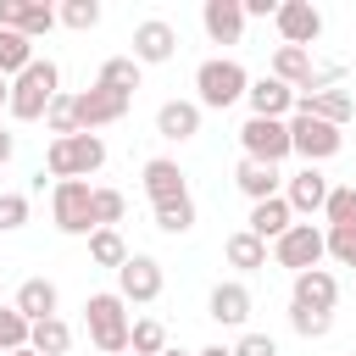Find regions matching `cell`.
Here are the masks:
<instances>
[{"label": "cell", "mask_w": 356, "mask_h": 356, "mask_svg": "<svg viewBox=\"0 0 356 356\" xmlns=\"http://www.w3.org/2000/svg\"><path fill=\"white\" fill-rule=\"evenodd\" d=\"M83 328H89V345L100 350V356H122L128 350V334H134V323H128V300L122 295H89L83 300Z\"/></svg>", "instance_id": "6da1fadb"}, {"label": "cell", "mask_w": 356, "mask_h": 356, "mask_svg": "<svg viewBox=\"0 0 356 356\" xmlns=\"http://www.w3.org/2000/svg\"><path fill=\"white\" fill-rule=\"evenodd\" d=\"M195 106L200 111H228L234 100H245V89H250V72L239 67V61H228V56H211V61H200L195 67Z\"/></svg>", "instance_id": "7a4b0ae2"}, {"label": "cell", "mask_w": 356, "mask_h": 356, "mask_svg": "<svg viewBox=\"0 0 356 356\" xmlns=\"http://www.w3.org/2000/svg\"><path fill=\"white\" fill-rule=\"evenodd\" d=\"M56 83H61L56 61H33L28 72H17V78H11V106H6V111H11L17 122H39V117L50 111V100L61 95Z\"/></svg>", "instance_id": "3957f363"}, {"label": "cell", "mask_w": 356, "mask_h": 356, "mask_svg": "<svg viewBox=\"0 0 356 356\" xmlns=\"http://www.w3.org/2000/svg\"><path fill=\"white\" fill-rule=\"evenodd\" d=\"M44 167H50L56 184H61V178H89V172L106 167V139H100V134H67V139H50Z\"/></svg>", "instance_id": "277c9868"}, {"label": "cell", "mask_w": 356, "mask_h": 356, "mask_svg": "<svg viewBox=\"0 0 356 356\" xmlns=\"http://www.w3.org/2000/svg\"><path fill=\"white\" fill-rule=\"evenodd\" d=\"M50 222L61 234H95V189L83 178H61L50 189Z\"/></svg>", "instance_id": "5b68a950"}, {"label": "cell", "mask_w": 356, "mask_h": 356, "mask_svg": "<svg viewBox=\"0 0 356 356\" xmlns=\"http://www.w3.org/2000/svg\"><path fill=\"white\" fill-rule=\"evenodd\" d=\"M289 145H295V156H306V167H317V161H328V156H339V145H345V134H339L334 122H323V117H312V111H295V117H289Z\"/></svg>", "instance_id": "8992f818"}, {"label": "cell", "mask_w": 356, "mask_h": 356, "mask_svg": "<svg viewBox=\"0 0 356 356\" xmlns=\"http://www.w3.org/2000/svg\"><path fill=\"white\" fill-rule=\"evenodd\" d=\"M239 145H245V161H261V167H278L284 156H295L289 122H273V117H250L239 128Z\"/></svg>", "instance_id": "52a82bcc"}, {"label": "cell", "mask_w": 356, "mask_h": 356, "mask_svg": "<svg viewBox=\"0 0 356 356\" xmlns=\"http://www.w3.org/2000/svg\"><path fill=\"white\" fill-rule=\"evenodd\" d=\"M323 256H328V234H323V228H312V222H295V228L273 245V261H278V267H289V273H312Z\"/></svg>", "instance_id": "ba28073f"}, {"label": "cell", "mask_w": 356, "mask_h": 356, "mask_svg": "<svg viewBox=\"0 0 356 356\" xmlns=\"http://www.w3.org/2000/svg\"><path fill=\"white\" fill-rule=\"evenodd\" d=\"M117 295H122V300H139V306L156 300V295H161V261L145 256V250H134V256L117 267Z\"/></svg>", "instance_id": "9c48e42d"}, {"label": "cell", "mask_w": 356, "mask_h": 356, "mask_svg": "<svg viewBox=\"0 0 356 356\" xmlns=\"http://www.w3.org/2000/svg\"><path fill=\"white\" fill-rule=\"evenodd\" d=\"M245 100H250V117H273V122H289V117H295V89H289L284 78H273V72L250 78Z\"/></svg>", "instance_id": "30bf717a"}, {"label": "cell", "mask_w": 356, "mask_h": 356, "mask_svg": "<svg viewBox=\"0 0 356 356\" xmlns=\"http://www.w3.org/2000/svg\"><path fill=\"white\" fill-rule=\"evenodd\" d=\"M72 100H78V134H95V128L128 117V95H111V89H100V83H89V89L72 95Z\"/></svg>", "instance_id": "8fae6325"}, {"label": "cell", "mask_w": 356, "mask_h": 356, "mask_svg": "<svg viewBox=\"0 0 356 356\" xmlns=\"http://www.w3.org/2000/svg\"><path fill=\"white\" fill-rule=\"evenodd\" d=\"M61 17H56V6L50 0H0V28H11V33H22V39H39V33H50Z\"/></svg>", "instance_id": "7c38bea8"}, {"label": "cell", "mask_w": 356, "mask_h": 356, "mask_svg": "<svg viewBox=\"0 0 356 356\" xmlns=\"http://www.w3.org/2000/svg\"><path fill=\"white\" fill-rule=\"evenodd\" d=\"M273 22H278V39H284V44H295V50H306V44L323 33V11H317L312 0H284Z\"/></svg>", "instance_id": "4fadbf2b"}, {"label": "cell", "mask_w": 356, "mask_h": 356, "mask_svg": "<svg viewBox=\"0 0 356 356\" xmlns=\"http://www.w3.org/2000/svg\"><path fill=\"white\" fill-rule=\"evenodd\" d=\"M172 50H178V28H172L167 17H145V22L134 28V61H139V67L172 61Z\"/></svg>", "instance_id": "5bb4252c"}, {"label": "cell", "mask_w": 356, "mask_h": 356, "mask_svg": "<svg viewBox=\"0 0 356 356\" xmlns=\"http://www.w3.org/2000/svg\"><path fill=\"white\" fill-rule=\"evenodd\" d=\"M200 28L211 44H239L245 33V0H206L200 6Z\"/></svg>", "instance_id": "9a60e30c"}, {"label": "cell", "mask_w": 356, "mask_h": 356, "mask_svg": "<svg viewBox=\"0 0 356 356\" xmlns=\"http://www.w3.org/2000/svg\"><path fill=\"white\" fill-rule=\"evenodd\" d=\"M145 195H150V206H172V200H184V195H189L184 167L167 161V156H150V161H145Z\"/></svg>", "instance_id": "2e32d148"}, {"label": "cell", "mask_w": 356, "mask_h": 356, "mask_svg": "<svg viewBox=\"0 0 356 356\" xmlns=\"http://www.w3.org/2000/svg\"><path fill=\"white\" fill-rule=\"evenodd\" d=\"M328 195H334V184H328L317 167H300V172L289 178V189H284V200H289V211H295V217L323 211V206H328Z\"/></svg>", "instance_id": "e0dca14e"}, {"label": "cell", "mask_w": 356, "mask_h": 356, "mask_svg": "<svg viewBox=\"0 0 356 356\" xmlns=\"http://www.w3.org/2000/svg\"><path fill=\"white\" fill-rule=\"evenodd\" d=\"M245 228H250L261 245H278V239L295 228V211H289L284 195H273V200H256V206H250V222H245Z\"/></svg>", "instance_id": "ac0fdd59"}, {"label": "cell", "mask_w": 356, "mask_h": 356, "mask_svg": "<svg viewBox=\"0 0 356 356\" xmlns=\"http://www.w3.org/2000/svg\"><path fill=\"white\" fill-rule=\"evenodd\" d=\"M295 111H312V117H323V122L345 128V122L356 117V95H350V89H317V95H295Z\"/></svg>", "instance_id": "d6986e66"}, {"label": "cell", "mask_w": 356, "mask_h": 356, "mask_svg": "<svg viewBox=\"0 0 356 356\" xmlns=\"http://www.w3.org/2000/svg\"><path fill=\"white\" fill-rule=\"evenodd\" d=\"M339 300V278L328 267H312V273H295V300L289 306H312V312H334Z\"/></svg>", "instance_id": "ffe728a7"}, {"label": "cell", "mask_w": 356, "mask_h": 356, "mask_svg": "<svg viewBox=\"0 0 356 356\" xmlns=\"http://www.w3.org/2000/svg\"><path fill=\"white\" fill-rule=\"evenodd\" d=\"M156 134L161 139H195L200 134V106L195 100H161V111H156Z\"/></svg>", "instance_id": "44dd1931"}, {"label": "cell", "mask_w": 356, "mask_h": 356, "mask_svg": "<svg viewBox=\"0 0 356 356\" xmlns=\"http://www.w3.org/2000/svg\"><path fill=\"white\" fill-rule=\"evenodd\" d=\"M312 72H317V67H312V50H295V44H278V50H273V78H284L295 95L312 89Z\"/></svg>", "instance_id": "7402d4cb"}, {"label": "cell", "mask_w": 356, "mask_h": 356, "mask_svg": "<svg viewBox=\"0 0 356 356\" xmlns=\"http://www.w3.org/2000/svg\"><path fill=\"white\" fill-rule=\"evenodd\" d=\"M56 300H61V295H56L50 278H22V289H17L11 306H17L28 323H44V317H56Z\"/></svg>", "instance_id": "603a6c76"}, {"label": "cell", "mask_w": 356, "mask_h": 356, "mask_svg": "<svg viewBox=\"0 0 356 356\" xmlns=\"http://www.w3.org/2000/svg\"><path fill=\"white\" fill-rule=\"evenodd\" d=\"M245 317H250V289H245V284H217V289H211V323L245 328Z\"/></svg>", "instance_id": "cb8c5ba5"}, {"label": "cell", "mask_w": 356, "mask_h": 356, "mask_svg": "<svg viewBox=\"0 0 356 356\" xmlns=\"http://www.w3.org/2000/svg\"><path fill=\"white\" fill-rule=\"evenodd\" d=\"M234 184H239V189L250 195V206H256V200H273L284 178H278V167H261V161H239V172H234Z\"/></svg>", "instance_id": "d4e9b609"}, {"label": "cell", "mask_w": 356, "mask_h": 356, "mask_svg": "<svg viewBox=\"0 0 356 356\" xmlns=\"http://www.w3.org/2000/svg\"><path fill=\"white\" fill-rule=\"evenodd\" d=\"M222 256H228V267H239V273H256V267H267V245L250 234V228H239V234H228V245H222Z\"/></svg>", "instance_id": "484cf974"}, {"label": "cell", "mask_w": 356, "mask_h": 356, "mask_svg": "<svg viewBox=\"0 0 356 356\" xmlns=\"http://www.w3.org/2000/svg\"><path fill=\"white\" fill-rule=\"evenodd\" d=\"M39 56H33V39H22V33H11V28H0V78H17V72H28Z\"/></svg>", "instance_id": "4316f807"}, {"label": "cell", "mask_w": 356, "mask_h": 356, "mask_svg": "<svg viewBox=\"0 0 356 356\" xmlns=\"http://www.w3.org/2000/svg\"><path fill=\"white\" fill-rule=\"evenodd\" d=\"M128 256H134V250L122 245L117 228H95V234H89V261H95V267H111V273H117Z\"/></svg>", "instance_id": "83f0119b"}, {"label": "cell", "mask_w": 356, "mask_h": 356, "mask_svg": "<svg viewBox=\"0 0 356 356\" xmlns=\"http://www.w3.org/2000/svg\"><path fill=\"white\" fill-rule=\"evenodd\" d=\"M95 83L111 89V95H134V89H139V61H134V56H111V61L100 67Z\"/></svg>", "instance_id": "f1b7e54d"}, {"label": "cell", "mask_w": 356, "mask_h": 356, "mask_svg": "<svg viewBox=\"0 0 356 356\" xmlns=\"http://www.w3.org/2000/svg\"><path fill=\"white\" fill-rule=\"evenodd\" d=\"M67 345H72V328H67L61 317H44V323H33V339H28V350H39V356H67Z\"/></svg>", "instance_id": "f546056e"}, {"label": "cell", "mask_w": 356, "mask_h": 356, "mask_svg": "<svg viewBox=\"0 0 356 356\" xmlns=\"http://www.w3.org/2000/svg\"><path fill=\"white\" fill-rule=\"evenodd\" d=\"M28 339H33V323H28L17 306H0V356L28 350Z\"/></svg>", "instance_id": "4dcf8cb0"}, {"label": "cell", "mask_w": 356, "mask_h": 356, "mask_svg": "<svg viewBox=\"0 0 356 356\" xmlns=\"http://www.w3.org/2000/svg\"><path fill=\"white\" fill-rule=\"evenodd\" d=\"M128 350H134V356H161V350H167V328H161L156 317H139L134 334H128Z\"/></svg>", "instance_id": "1f68e13d"}, {"label": "cell", "mask_w": 356, "mask_h": 356, "mask_svg": "<svg viewBox=\"0 0 356 356\" xmlns=\"http://www.w3.org/2000/svg\"><path fill=\"white\" fill-rule=\"evenodd\" d=\"M323 217H328V228H356V184H339V189L328 195Z\"/></svg>", "instance_id": "d6a6232c"}, {"label": "cell", "mask_w": 356, "mask_h": 356, "mask_svg": "<svg viewBox=\"0 0 356 356\" xmlns=\"http://www.w3.org/2000/svg\"><path fill=\"white\" fill-rule=\"evenodd\" d=\"M44 128H50L56 139L78 134V100H72V95H56V100H50V111H44Z\"/></svg>", "instance_id": "836d02e7"}, {"label": "cell", "mask_w": 356, "mask_h": 356, "mask_svg": "<svg viewBox=\"0 0 356 356\" xmlns=\"http://www.w3.org/2000/svg\"><path fill=\"white\" fill-rule=\"evenodd\" d=\"M156 228H161V234H189V228H195V200L184 195V200H172V206H156Z\"/></svg>", "instance_id": "e575fe53"}, {"label": "cell", "mask_w": 356, "mask_h": 356, "mask_svg": "<svg viewBox=\"0 0 356 356\" xmlns=\"http://www.w3.org/2000/svg\"><path fill=\"white\" fill-rule=\"evenodd\" d=\"M289 328L300 339H323L334 328V312H312V306H289Z\"/></svg>", "instance_id": "d590c367"}, {"label": "cell", "mask_w": 356, "mask_h": 356, "mask_svg": "<svg viewBox=\"0 0 356 356\" xmlns=\"http://www.w3.org/2000/svg\"><path fill=\"white\" fill-rule=\"evenodd\" d=\"M56 17H61L67 28H78V33H89V28L100 22V0H61V6H56Z\"/></svg>", "instance_id": "8d00e7d4"}, {"label": "cell", "mask_w": 356, "mask_h": 356, "mask_svg": "<svg viewBox=\"0 0 356 356\" xmlns=\"http://www.w3.org/2000/svg\"><path fill=\"white\" fill-rule=\"evenodd\" d=\"M128 211V195L122 189H95V228H117Z\"/></svg>", "instance_id": "74e56055"}, {"label": "cell", "mask_w": 356, "mask_h": 356, "mask_svg": "<svg viewBox=\"0 0 356 356\" xmlns=\"http://www.w3.org/2000/svg\"><path fill=\"white\" fill-rule=\"evenodd\" d=\"M28 222V195H0V234Z\"/></svg>", "instance_id": "f35d334b"}, {"label": "cell", "mask_w": 356, "mask_h": 356, "mask_svg": "<svg viewBox=\"0 0 356 356\" xmlns=\"http://www.w3.org/2000/svg\"><path fill=\"white\" fill-rule=\"evenodd\" d=\"M234 356H278V339L273 334H239Z\"/></svg>", "instance_id": "ab89813d"}, {"label": "cell", "mask_w": 356, "mask_h": 356, "mask_svg": "<svg viewBox=\"0 0 356 356\" xmlns=\"http://www.w3.org/2000/svg\"><path fill=\"white\" fill-rule=\"evenodd\" d=\"M284 0H245V17H278Z\"/></svg>", "instance_id": "60d3db41"}, {"label": "cell", "mask_w": 356, "mask_h": 356, "mask_svg": "<svg viewBox=\"0 0 356 356\" xmlns=\"http://www.w3.org/2000/svg\"><path fill=\"white\" fill-rule=\"evenodd\" d=\"M11 150H17V139H11V134H6V128H0V167H6V161H11Z\"/></svg>", "instance_id": "b9f144b4"}, {"label": "cell", "mask_w": 356, "mask_h": 356, "mask_svg": "<svg viewBox=\"0 0 356 356\" xmlns=\"http://www.w3.org/2000/svg\"><path fill=\"white\" fill-rule=\"evenodd\" d=\"M195 356H234L228 345H206V350H195Z\"/></svg>", "instance_id": "7bdbcfd3"}, {"label": "cell", "mask_w": 356, "mask_h": 356, "mask_svg": "<svg viewBox=\"0 0 356 356\" xmlns=\"http://www.w3.org/2000/svg\"><path fill=\"white\" fill-rule=\"evenodd\" d=\"M11 106V78H0V111Z\"/></svg>", "instance_id": "ee69618b"}, {"label": "cell", "mask_w": 356, "mask_h": 356, "mask_svg": "<svg viewBox=\"0 0 356 356\" xmlns=\"http://www.w3.org/2000/svg\"><path fill=\"white\" fill-rule=\"evenodd\" d=\"M161 356H189V350H161Z\"/></svg>", "instance_id": "f6af8a7d"}, {"label": "cell", "mask_w": 356, "mask_h": 356, "mask_svg": "<svg viewBox=\"0 0 356 356\" xmlns=\"http://www.w3.org/2000/svg\"><path fill=\"white\" fill-rule=\"evenodd\" d=\"M11 356H39V350H11Z\"/></svg>", "instance_id": "bcb514c9"}, {"label": "cell", "mask_w": 356, "mask_h": 356, "mask_svg": "<svg viewBox=\"0 0 356 356\" xmlns=\"http://www.w3.org/2000/svg\"><path fill=\"white\" fill-rule=\"evenodd\" d=\"M350 356H356V350H350Z\"/></svg>", "instance_id": "7dc6e473"}, {"label": "cell", "mask_w": 356, "mask_h": 356, "mask_svg": "<svg viewBox=\"0 0 356 356\" xmlns=\"http://www.w3.org/2000/svg\"><path fill=\"white\" fill-rule=\"evenodd\" d=\"M95 356H100V350H95Z\"/></svg>", "instance_id": "c3c4849f"}]
</instances>
